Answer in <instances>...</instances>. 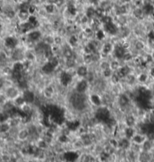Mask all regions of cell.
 I'll list each match as a JSON object with an SVG mask.
<instances>
[{"instance_id":"52a82bcc","label":"cell","mask_w":154,"mask_h":162,"mask_svg":"<svg viewBox=\"0 0 154 162\" xmlns=\"http://www.w3.org/2000/svg\"><path fill=\"white\" fill-rule=\"evenodd\" d=\"M132 14L133 17L138 21H144V19L146 18L143 8L141 7H135L132 11Z\"/></svg>"},{"instance_id":"4fadbf2b","label":"cell","mask_w":154,"mask_h":162,"mask_svg":"<svg viewBox=\"0 0 154 162\" xmlns=\"http://www.w3.org/2000/svg\"><path fill=\"white\" fill-rule=\"evenodd\" d=\"M6 14L7 15V17H8V18H14V15H15L14 11H12V10H8V11H6Z\"/></svg>"},{"instance_id":"7c38bea8","label":"cell","mask_w":154,"mask_h":162,"mask_svg":"<svg viewBox=\"0 0 154 162\" xmlns=\"http://www.w3.org/2000/svg\"><path fill=\"white\" fill-rule=\"evenodd\" d=\"M8 101V98L5 94V93L2 91H0V106L2 107Z\"/></svg>"},{"instance_id":"9c48e42d","label":"cell","mask_w":154,"mask_h":162,"mask_svg":"<svg viewBox=\"0 0 154 162\" xmlns=\"http://www.w3.org/2000/svg\"><path fill=\"white\" fill-rule=\"evenodd\" d=\"M154 146L153 140L150 138H148L146 140L144 141V143L141 145L142 151L144 152H151L153 149Z\"/></svg>"},{"instance_id":"ba28073f","label":"cell","mask_w":154,"mask_h":162,"mask_svg":"<svg viewBox=\"0 0 154 162\" xmlns=\"http://www.w3.org/2000/svg\"><path fill=\"white\" fill-rule=\"evenodd\" d=\"M66 11L70 16L76 17L78 14V11H77V7L75 6L74 3H69L67 5Z\"/></svg>"},{"instance_id":"8992f818","label":"cell","mask_w":154,"mask_h":162,"mask_svg":"<svg viewBox=\"0 0 154 162\" xmlns=\"http://www.w3.org/2000/svg\"><path fill=\"white\" fill-rule=\"evenodd\" d=\"M148 138V136L147 134H142V133H139V132H136L134 134V136L132 137L131 141H132V143H135V144L140 145V146H141V145L144 143V141L146 140Z\"/></svg>"},{"instance_id":"7a4b0ae2","label":"cell","mask_w":154,"mask_h":162,"mask_svg":"<svg viewBox=\"0 0 154 162\" xmlns=\"http://www.w3.org/2000/svg\"><path fill=\"white\" fill-rule=\"evenodd\" d=\"M25 37V43H31L35 45L36 43H38V42L41 41L42 38H43V33L41 30H38V29H34V30H31L30 33H27Z\"/></svg>"},{"instance_id":"5bb4252c","label":"cell","mask_w":154,"mask_h":162,"mask_svg":"<svg viewBox=\"0 0 154 162\" xmlns=\"http://www.w3.org/2000/svg\"><path fill=\"white\" fill-rule=\"evenodd\" d=\"M89 1L92 5H94V6L97 5L98 6V4H99V2L101 1V0H89Z\"/></svg>"},{"instance_id":"3957f363","label":"cell","mask_w":154,"mask_h":162,"mask_svg":"<svg viewBox=\"0 0 154 162\" xmlns=\"http://www.w3.org/2000/svg\"><path fill=\"white\" fill-rule=\"evenodd\" d=\"M19 39L14 35H8L4 39V46L7 50L11 51L15 48L19 46Z\"/></svg>"},{"instance_id":"30bf717a","label":"cell","mask_w":154,"mask_h":162,"mask_svg":"<svg viewBox=\"0 0 154 162\" xmlns=\"http://www.w3.org/2000/svg\"><path fill=\"white\" fill-rule=\"evenodd\" d=\"M56 9H57V6L55 4H52V3H46L44 6V10H45V13L47 14H53L55 13Z\"/></svg>"},{"instance_id":"277c9868","label":"cell","mask_w":154,"mask_h":162,"mask_svg":"<svg viewBox=\"0 0 154 162\" xmlns=\"http://www.w3.org/2000/svg\"><path fill=\"white\" fill-rule=\"evenodd\" d=\"M30 130L27 126L23 125L21 128H20L19 131L17 135V140L20 142V143H25L27 142L30 139Z\"/></svg>"},{"instance_id":"6da1fadb","label":"cell","mask_w":154,"mask_h":162,"mask_svg":"<svg viewBox=\"0 0 154 162\" xmlns=\"http://www.w3.org/2000/svg\"><path fill=\"white\" fill-rule=\"evenodd\" d=\"M2 91L5 93L8 100L11 101L15 100L18 97H19L21 95L22 92H23L20 90V87L18 85H14V84L5 87Z\"/></svg>"},{"instance_id":"5b68a950","label":"cell","mask_w":154,"mask_h":162,"mask_svg":"<svg viewBox=\"0 0 154 162\" xmlns=\"http://www.w3.org/2000/svg\"><path fill=\"white\" fill-rule=\"evenodd\" d=\"M89 72V67L85 64H80L75 69L76 77L78 79H85Z\"/></svg>"},{"instance_id":"8fae6325","label":"cell","mask_w":154,"mask_h":162,"mask_svg":"<svg viewBox=\"0 0 154 162\" xmlns=\"http://www.w3.org/2000/svg\"><path fill=\"white\" fill-rule=\"evenodd\" d=\"M27 21L30 22V23L33 25V27L35 29H37V27L38 26V25H39L38 19H37V17L35 16V14H30V18H29L28 21Z\"/></svg>"}]
</instances>
